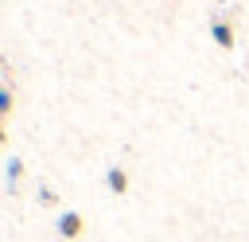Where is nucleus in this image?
I'll use <instances>...</instances> for the list:
<instances>
[{
    "mask_svg": "<svg viewBox=\"0 0 249 242\" xmlns=\"http://www.w3.org/2000/svg\"><path fill=\"white\" fill-rule=\"evenodd\" d=\"M54 230H58V238H78V234L86 230V222H82L78 211H62L58 222H54Z\"/></svg>",
    "mask_w": 249,
    "mask_h": 242,
    "instance_id": "f257e3e1",
    "label": "nucleus"
},
{
    "mask_svg": "<svg viewBox=\"0 0 249 242\" xmlns=\"http://www.w3.org/2000/svg\"><path fill=\"white\" fill-rule=\"evenodd\" d=\"M105 187H109V191H113V195H124V191H128V172H124V168H117V164H113V168H109V172H105Z\"/></svg>",
    "mask_w": 249,
    "mask_h": 242,
    "instance_id": "f03ea898",
    "label": "nucleus"
},
{
    "mask_svg": "<svg viewBox=\"0 0 249 242\" xmlns=\"http://www.w3.org/2000/svg\"><path fill=\"white\" fill-rule=\"evenodd\" d=\"M210 35H214V43H218V47H226V51L233 47V27H230L226 20H214V23H210Z\"/></svg>",
    "mask_w": 249,
    "mask_h": 242,
    "instance_id": "7ed1b4c3",
    "label": "nucleus"
},
{
    "mask_svg": "<svg viewBox=\"0 0 249 242\" xmlns=\"http://www.w3.org/2000/svg\"><path fill=\"white\" fill-rule=\"evenodd\" d=\"M4 172H8V195H16V191H19V176H23V160H19V156H12Z\"/></svg>",
    "mask_w": 249,
    "mask_h": 242,
    "instance_id": "20e7f679",
    "label": "nucleus"
},
{
    "mask_svg": "<svg viewBox=\"0 0 249 242\" xmlns=\"http://www.w3.org/2000/svg\"><path fill=\"white\" fill-rule=\"evenodd\" d=\"M8 113H12V90L0 86V117H8Z\"/></svg>",
    "mask_w": 249,
    "mask_h": 242,
    "instance_id": "39448f33",
    "label": "nucleus"
},
{
    "mask_svg": "<svg viewBox=\"0 0 249 242\" xmlns=\"http://www.w3.org/2000/svg\"><path fill=\"white\" fill-rule=\"evenodd\" d=\"M39 203H43V207H54V203H58V195H54L51 187H39Z\"/></svg>",
    "mask_w": 249,
    "mask_h": 242,
    "instance_id": "423d86ee",
    "label": "nucleus"
},
{
    "mask_svg": "<svg viewBox=\"0 0 249 242\" xmlns=\"http://www.w3.org/2000/svg\"><path fill=\"white\" fill-rule=\"evenodd\" d=\"M4 144H8V133H4V125H0V148H4Z\"/></svg>",
    "mask_w": 249,
    "mask_h": 242,
    "instance_id": "0eeeda50",
    "label": "nucleus"
}]
</instances>
